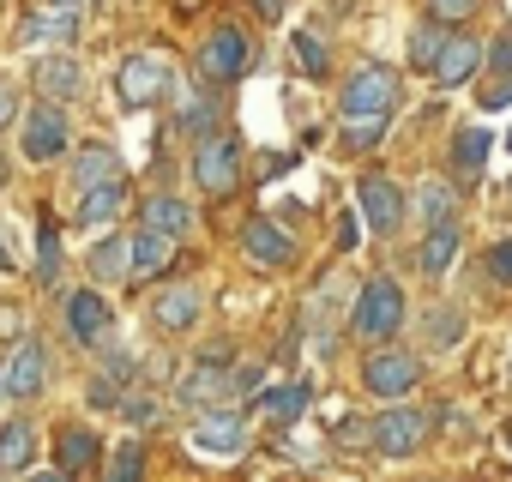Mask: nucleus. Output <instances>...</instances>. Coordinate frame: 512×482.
<instances>
[{"label": "nucleus", "instance_id": "nucleus-32", "mask_svg": "<svg viewBox=\"0 0 512 482\" xmlns=\"http://www.w3.org/2000/svg\"><path fill=\"white\" fill-rule=\"evenodd\" d=\"M458 332H464V314H458V308H440V314H428V344H434V350L458 344Z\"/></svg>", "mask_w": 512, "mask_h": 482}, {"label": "nucleus", "instance_id": "nucleus-36", "mask_svg": "<svg viewBox=\"0 0 512 482\" xmlns=\"http://www.w3.org/2000/svg\"><path fill=\"white\" fill-rule=\"evenodd\" d=\"M464 13H476V0H434V25H458Z\"/></svg>", "mask_w": 512, "mask_h": 482}, {"label": "nucleus", "instance_id": "nucleus-24", "mask_svg": "<svg viewBox=\"0 0 512 482\" xmlns=\"http://www.w3.org/2000/svg\"><path fill=\"white\" fill-rule=\"evenodd\" d=\"M91 272H97L103 284H121V278H133L127 235H103V241H97V248H91Z\"/></svg>", "mask_w": 512, "mask_h": 482}, {"label": "nucleus", "instance_id": "nucleus-25", "mask_svg": "<svg viewBox=\"0 0 512 482\" xmlns=\"http://www.w3.org/2000/svg\"><path fill=\"white\" fill-rule=\"evenodd\" d=\"M37 458V428L31 422H7L0 428V470H31Z\"/></svg>", "mask_w": 512, "mask_h": 482}, {"label": "nucleus", "instance_id": "nucleus-17", "mask_svg": "<svg viewBox=\"0 0 512 482\" xmlns=\"http://www.w3.org/2000/svg\"><path fill=\"white\" fill-rule=\"evenodd\" d=\"M476 61H482V43H476V37H446L428 73H434L440 91H452V85H464V79L476 73Z\"/></svg>", "mask_w": 512, "mask_h": 482}, {"label": "nucleus", "instance_id": "nucleus-41", "mask_svg": "<svg viewBox=\"0 0 512 482\" xmlns=\"http://www.w3.org/2000/svg\"><path fill=\"white\" fill-rule=\"evenodd\" d=\"M506 103H512V79H500V85L482 97V109H506Z\"/></svg>", "mask_w": 512, "mask_h": 482}, {"label": "nucleus", "instance_id": "nucleus-13", "mask_svg": "<svg viewBox=\"0 0 512 482\" xmlns=\"http://www.w3.org/2000/svg\"><path fill=\"white\" fill-rule=\"evenodd\" d=\"M103 181H127V169H121V151H115V145L91 139V145L73 151V181H67V193H91V187H103Z\"/></svg>", "mask_w": 512, "mask_h": 482}, {"label": "nucleus", "instance_id": "nucleus-42", "mask_svg": "<svg viewBox=\"0 0 512 482\" xmlns=\"http://www.w3.org/2000/svg\"><path fill=\"white\" fill-rule=\"evenodd\" d=\"M85 0H37V13H79Z\"/></svg>", "mask_w": 512, "mask_h": 482}, {"label": "nucleus", "instance_id": "nucleus-5", "mask_svg": "<svg viewBox=\"0 0 512 482\" xmlns=\"http://www.w3.org/2000/svg\"><path fill=\"white\" fill-rule=\"evenodd\" d=\"M416 380H422V362H416L410 350H374V356L362 362V386H368L374 398H386V404L410 398Z\"/></svg>", "mask_w": 512, "mask_h": 482}, {"label": "nucleus", "instance_id": "nucleus-38", "mask_svg": "<svg viewBox=\"0 0 512 482\" xmlns=\"http://www.w3.org/2000/svg\"><path fill=\"white\" fill-rule=\"evenodd\" d=\"M13 121H19V91L0 79V127H13Z\"/></svg>", "mask_w": 512, "mask_h": 482}, {"label": "nucleus", "instance_id": "nucleus-34", "mask_svg": "<svg viewBox=\"0 0 512 482\" xmlns=\"http://www.w3.org/2000/svg\"><path fill=\"white\" fill-rule=\"evenodd\" d=\"M488 272H494L500 284H512V235H506V241H494V248H488Z\"/></svg>", "mask_w": 512, "mask_h": 482}, {"label": "nucleus", "instance_id": "nucleus-39", "mask_svg": "<svg viewBox=\"0 0 512 482\" xmlns=\"http://www.w3.org/2000/svg\"><path fill=\"white\" fill-rule=\"evenodd\" d=\"M121 416H127V422H151L157 404H151V398H121Z\"/></svg>", "mask_w": 512, "mask_h": 482}, {"label": "nucleus", "instance_id": "nucleus-48", "mask_svg": "<svg viewBox=\"0 0 512 482\" xmlns=\"http://www.w3.org/2000/svg\"><path fill=\"white\" fill-rule=\"evenodd\" d=\"M506 374H512V362H506Z\"/></svg>", "mask_w": 512, "mask_h": 482}, {"label": "nucleus", "instance_id": "nucleus-22", "mask_svg": "<svg viewBox=\"0 0 512 482\" xmlns=\"http://www.w3.org/2000/svg\"><path fill=\"white\" fill-rule=\"evenodd\" d=\"M127 254H133V278H157V272L175 260V241L157 235V229H133V235H127Z\"/></svg>", "mask_w": 512, "mask_h": 482}, {"label": "nucleus", "instance_id": "nucleus-12", "mask_svg": "<svg viewBox=\"0 0 512 482\" xmlns=\"http://www.w3.org/2000/svg\"><path fill=\"white\" fill-rule=\"evenodd\" d=\"M356 199H362V217H368L380 235H392V229L404 223V187H398L392 175L368 169V175H362V187H356Z\"/></svg>", "mask_w": 512, "mask_h": 482}, {"label": "nucleus", "instance_id": "nucleus-29", "mask_svg": "<svg viewBox=\"0 0 512 482\" xmlns=\"http://www.w3.org/2000/svg\"><path fill=\"white\" fill-rule=\"evenodd\" d=\"M416 205H422L428 229H434V223H452V187H446V181H422V187H416Z\"/></svg>", "mask_w": 512, "mask_h": 482}, {"label": "nucleus", "instance_id": "nucleus-19", "mask_svg": "<svg viewBox=\"0 0 512 482\" xmlns=\"http://www.w3.org/2000/svg\"><path fill=\"white\" fill-rule=\"evenodd\" d=\"M199 308H205V296H199V284H169L157 302H151V320L163 326V332H187L193 320H199Z\"/></svg>", "mask_w": 512, "mask_h": 482}, {"label": "nucleus", "instance_id": "nucleus-16", "mask_svg": "<svg viewBox=\"0 0 512 482\" xmlns=\"http://www.w3.org/2000/svg\"><path fill=\"white\" fill-rule=\"evenodd\" d=\"M31 85H37V97H43V103H55V109H61L67 97H79V91H85V73H79V61H73V55H43V61H37V73H31Z\"/></svg>", "mask_w": 512, "mask_h": 482}, {"label": "nucleus", "instance_id": "nucleus-44", "mask_svg": "<svg viewBox=\"0 0 512 482\" xmlns=\"http://www.w3.org/2000/svg\"><path fill=\"white\" fill-rule=\"evenodd\" d=\"M25 482H73L67 470H37V476H25Z\"/></svg>", "mask_w": 512, "mask_h": 482}, {"label": "nucleus", "instance_id": "nucleus-4", "mask_svg": "<svg viewBox=\"0 0 512 482\" xmlns=\"http://www.w3.org/2000/svg\"><path fill=\"white\" fill-rule=\"evenodd\" d=\"M428 434H434V416L416 410V404H392V410H380V416L368 422V440H374V452H386V458H410Z\"/></svg>", "mask_w": 512, "mask_h": 482}, {"label": "nucleus", "instance_id": "nucleus-18", "mask_svg": "<svg viewBox=\"0 0 512 482\" xmlns=\"http://www.w3.org/2000/svg\"><path fill=\"white\" fill-rule=\"evenodd\" d=\"M229 392H235V368H223V362H199V368H187V380H181V398L199 404V410H217Z\"/></svg>", "mask_w": 512, "mask_h": 482}, {"label": "nucleus", "instance_id": "nucleus-27", "mask_svg": "<svg viewBox=\"0 0 512 482\" xmlns=\"http://www.w3.org/2000/svg\"><path fill=\"white\" fill-rule=\"evenodd\" d=\"M488 127H464L458 139H452V163H458V175H482V163H488Z\"/></svg>", "mask_w": 512, "mask_h": 482}, {"label": "nucleus", "instance_id": "nucleus-8", "mask_svg": "<svg viewBox=\"0 0 512 482\" xmlns=\"http://www.w3.org/2000/svg\"><path fill=\"white\" fill-rule=\"evenodd\" d=\"M169 67L157 61V55H133V61H121V73H115V97L127 103V109H151L157 97H169Z\"/></svg>", "mask_w": 512, "mask_h": 482}, {"label": "nucleus", "instance_id": "nucleus-20", "mask_svg": "<svg viewBox=\"0 0 512 482\" xmlns=\"http://www.w3.org/2000/svg\"><path fill=\"white\" fill-rule=\"evenodd\" d=\"M139 229H157V235L181 241V235L193 229V205H187V199H175V193H151V199H145V223H139Z\"/></svg>", "mask_w": 512, "mask_h": 482}, {"label": "nucleus", "instance_id": "nucleus-21", "mask_svg": "<svg viewBox=\"0 0 512 482\" xmlns=\"http://www.w3.org/2000/svg\"><path fill=\"white\" fill-rule=\"evenodd\" d=\"M55 458H61L67 476L91 470V464H97V434H91L85 422H61V428H55Z\"/></svg>", "mask_w": 512, "mask_h": 482}, {"label": "nucleus", "instance_id": "nucleus-33", "mask_svg": "<svg viewBox=\"0 0 512 482\" xmlns=\"http://www.w3.org/2000/svg\"><path fill=\"white\" fill-rule=\"evenodd\" d=\"M296 61H302V73H308V79H326V43H320L314 31H302V37H296Z\"/></svg>", "mask_w": 512, "mask_h": 482}, {"label": "nucleus", "instance_id": "nucleus-43", "mask_svg": "<svg viewBox=\"0 0 512 482\" xmlns=\"http://www.w3.org/2000/svg\"><path fill=\"white\" fill-rule=\"evenodd\" d=\"M253 13H260V19H284V0H253Z\"/></svg>", "mask_w": 512, "mask_h": 482}, {"label": "nucleus", "instance_id": "nucleus-30", "mask_svg": "<svg viewBox=\"0 0 512 482\" xmlns=\"http://www.w3.org/2000/svg\"><path fill=\"white\" fill-rule=\"evenodd\" d=\"M440 43H446V31H440L434 19H428V25H416V31H410V67H422V73H428V67H434V55H440Z\"/></svg>", "mask_w": 512, "mask_h": 482}, {"label": "nucleus", "instance_id": "nucleus-35", "mask_svg": "<svg viewBox=\"0 0 512 482\" xmlns=\"http://www.w3.org/2000/svg\"><path fill=\"white\" fill-rule=\"evenodd\" d=\"M55 266H61V241H55V223H43V266H37V272H43V284L55 278Z\"/></svg>", "mask_w": 512, "mask_h": 482}, {"label": "nucleus", "instance_id": "nucleus-26", "mask_svg": "<svg viewBox=\"0 0 512 482\" xmlns=\"http://www.w3.org/2000/svg\"><path fill=\"white\" fill-rule=\"evenodd\" d=\"M452 254H458V223H434L428 241H422V254H416V266H422L428 278H440V272L452 266Z\"/></svg>", "mask_w": 512, "mask_h": 482}, {"label": "nucleus", "instance_id": "nucleus-46", "mask_svg": "<svg viewBox=\"0 0 512 482\" xmlns=\"http://www.w3.org/2000/svg\"><path fill=\"white\" fill-rule=\"evenodd\" d=\"M7 175H13V163H7V151H0V187H7Z\"/></svg>", "mask_w": 512, "mask_h": 482}, {"label": "nucleus", "instance_id": "nucleus-2", "mask_svg": "<svg viewBox=\"0 0 512 482\" xmlns=\"http://www.w3.org/2000/svg\"><path fill=\"white\" fill-rule=\"evenodd\" d=\"M193 181L211 193V199H229L241 187V145L229 133H205L193 145Z\"/></svg>", "mask_w": 512, "mask_h": 482}, {"label": "nucleus", "instance_id": "nucleus-1", "mask_svg": "<svg viewBox=\"0 0 512 482\" xmlns=\"http://www.w3.org/2000/svg\"><path fill=\"white\" fill-rule=\"evenodd\" d=\"M338 109H344V121H386V115L398 109V73H392V67H362V73L344 85Z\"/></svg>", "mask_w": 512, "mask_h": 482}, {"label": "nucleus", "instance_id": "nucleus-23", "mask_svg": "<svg viewBox=\"0 0 512 482\" xmlns=\"http://www.w3.org/2000/svg\"><path fill=\"white\" fill-rule=\"evenodd\" d=\"M121 205H127V181H103V187H91V193H79V205H73V223H85V229H97V223H109V217H121Z\"/></svg>", "mask_w": 512, "mask_h": 482}, {"label": "nucleus", "instance_id": "nucleus-37", "mask_svg": "<svg viewBox=\"0 0 512 482\" xmlns=\"http://www.w3.org/2000/svg\"><path fill=\"white\" fill-rule=\"evenodd\" d=\"M380 127H386V121H356V127H350V133H344V145H350V151H368V145H374V133H380Z\"/></svg>", "mask_w": 512, "mask_h": 482}, {"label": "nucleus", "instance_id": "nucleus-10", "mask_svg": "<svg viewBox=\"0 0 512 482\" xmlns=\"http://www.w3.org/2000/svg\"><path fill=\"white\" fill-rule=\"evenodd\" d=\"M79 43V13H31L19 25V49H31L37 61L43 55H73Z\"/></svg>", "mask_w": 512, "mask_h": 482}, {"label": "nucleus", "instance_id": "nucleus-9", "mask_svg": "<svg viewBox=\"0 0 512 482\" xmlns=\"http://www.w3.org/2000/svg\"><path fill=\"white\" fill-rule=\"evenodd\" d=\"M187 440H193V452H205V458H235V452L247 446V422H241V410H199Z\"/></svg>", "mask_w": 512, "mask_h": 482}, {"label": "nucleus", "instance_id": "nucleus-31", "mask_svg": "<svg viewBox=\"0 0 512 482\" xmlns=\"http://www.w3.org/2000/svg\"><path fill=\"white\" fill-rule=\"evenodd\" d=\"M266 410H272L278 422H296V416L308 410V386H302V380H290V386H278V392H266Z\"/></svg>", "mask_w": 512, "mask_h": 482}, {"label": "nucleus", "instance_id": "nucleus-11", "mask_svg": "<svg viewBox=\"0 0 512 482\" xmlns=\"http://www.w3.org/2000/svg\"><path fill=\"white\" fill-rule=\"evenodd\" d=\"M67 145H73L67 115H61L55 103H37V109L25 115V163H55Z\"/></svg>", "mask_w": 512, "mask_h": 482}, {"label": "nucleus", "instance_id": "nucleus-47", "mask_svg": "<svg viewBox=\"0 0 512 482\" xmlns=\"http://www.w3.org/2000/svg\"><path fill=\"white\" fill-rule=\"evenodd\" d=\"M175 7H181V13H199V7H205V0H175Z\"/></svg>", "mask_w": 512, "mask_h": 482}, {"label": "nucleus", "instance_id": "nucleus-14", "mask_svg": "<svg viewBox=\"0 0 512 482\" xmlns=\"http://www.w3.org/2000/svg\"><path fill=\"white\" fill-rule=\"evenodd\" d=\"M241 254L253 260V266H290L296 260V241L272 223V217H253V223H241Z\"/></svg>", "mask_w": 512, "mask_h": 482}, {"label": "nucleus", "instance_id": "nucleus-40", "mask_svg": "<svg viewBox=\"0 0 512 482\" xmlns=\"http://www.w3.org/2000/svg\"><path fill=\"white\" fill-rule=\"evenodd\" d=\"M488 61H494V67L512 79V31H500V37H494V55H488Z\"/></svg>", "mask_w": 512, "mask_h": 482}, {"label": "nucleus", "instance_id": "nucleus-28", "mask_svg": "<svg viewBox=\"0 0 512 482\" xmlns=\"http://www.w3.org/2000/svg\"><path fill=\"white\" fill-rule=\"evenodd\" d=\"M103 482H145V446L139 440H121L109 452V476Z\"/></svg>", "mask_w": 512, "mask_h": 482}, {"label": "nucleus", "instance_id": "nucleus-6", "mask_svg": "<svg viewBox=\"0 0 512 482\" xmlns=\"http://www.w3.org/2000/svg\"><path fill=\"white\" fill-rule=\"evenodd\" d=\"M49 386V356H43V344L25 332L7 356H0V392L7 398H37Z\"/></svg>", "mask_w": 512, "mask_h": 482}, {"label": "nucleus", "instance_id": "nucleus-7", "mask_svg": "<svg viewBox=\"0 0 512 482\" xmlns=\"http://www.w3.org/2000/svg\"><path fill=\"white\" fill-rule=\"evenodd\" d=\"M253 67V43L235 31V25H223V31H211L205 43H199V73L211 79V85H229V79H241Z\"/></svg>", "mask_w": 512, "mask_h": 482}, {"label": "nucleus", "instance_id": "nucleus-15", "mask_svg": "<svg viewBox=\"0 0 512 482\" xmlns=\"http://www.w3.org/2000/svg\"><path fill=\"white\" fill-rule=\"evenodd\" d=\"M61 314H67V332H73L79 344H103V332L115 326V308H109L97 290H73Z\"/></svg>", "mask_w": 512, "mask_h": 482}, {"label": "nucleus", "instance_id": "nucleus-45", "mask_svg": "<svg viewBox=\"0 0 512 482\" xmlns=\"http://www.w3.org/2000/svg\"><path fill=\"white\" fill-rule=\"evenodd\" d=\"M0 272H13V254H7V241H0Z\"/></svg>", "mask_w": 512, "mask_h": 482}, {"label": "nucleus", "instance_id": "nucleus-3", "mask_svg": "<svg viewBox=\"0 0 512 482\" xmlns=\"http://www.w3.org/2000/svg\"><path fill=\"white\" fill-rule=\"evenodd\" d=\"M356 338H368V344H386L398 326H404V290L392 284V278H368L362 284V302H356Z\"/></svg>", "mask_w": 512, "mask_h": 482}]
</instances>
